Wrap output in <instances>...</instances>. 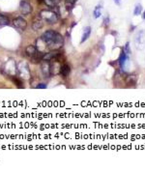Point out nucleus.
Instances as JSON below:
<instances>
[{
	"instance_id": "1",
	"label": "nucleus",
	"mask_w": 145,
	"mask_h": 172,
	"mask_svg": "<svg viewBox=\"0 0 145 172\" xmlns=\"http://www.w3.org/2000/svg\"><path fill=\"white\" fill-rule=\"evenodd\" d=\"M45 45H47V49L50 50H58L64 45V38L59 33L55 32L54 30H47L41 36Z\"/></svg>"
},
{
	"instance_id": "2",
	"label": "nucleus",
	"mask_w": 145,
	"mask_h": 172,
	"mask_svg": "<svg viewBox=\"0 0 145 172\" xmlns=\"http://www.w3.org/2000/svg\"><path fill=\"white\" fill-rule=\"evenodd\" d=\"M117 63H118L119 68H120V71L122 74H126V73L129 71L130 65H131V59H130V55L128 53H126L125 50L123 49H121V52H120V54H119Z\"/></svg>"
},
{
	"instance_id": "3",
	"label": "nucleus",
	"mask_w": 145,
	"mask_h": 172,
	"mask_svg": "<svg viewBox=\"0 0 145 172\" xmlns=\"http://www.w3.org/2000/svg\"><path fill=\"white\" fill-rule=\"evenodd\" d=\"M40 17L43 21H47L48 24H54L56 23L59 19L58 15L55 12L50 11V10H42L40 12Z\"/></svg>"
},
{
	"instance_id": "4",
	"label": "nucleus",
	"mask_w": 145,
	"mask_h": 172,
	"mask_svg": "<svg viewBox=\"0 0 145 172\" xmlns=\"http://www.w3.org/2000/svg\"><path fill=\"white\" fill-rule=\"evenodd\" d=\"M25 53L33 60V62H40L43 60V56H44V52H41L37 49L35 45H28L25 49Z\"/></svg>"
},
{
	"instance_id": "5",
	"label": "nucleus",
	"mask_w": 145,
	"mask_h": 172,
	"mask_svg": "<svg viewBox=\"0 0 145 172\" xmlns=\"http://www.w3.org/2000/svg\"><path fill=\"white\" fill-rule=\"evenodd\" d=\"M61 63L58 59H53L51 62L49 63V72L50 75H56L60 73L61 69Z\"/></svg>"
},
{
	"instance_id": "6",
	"label": "nucleus",
	"mask_w": 145,
	"mask_h": 172,
	"mask_svg": "<svg viewBox=\"0 0 145 172\" xmlns=\"http://www.w3.org/2000/svg\"><path fill=\"white\" fill-rule=\"evenodd\" d=\"M62 56V53L59 51V50H51V51L47 52V53H45L44 56H43V61H51L53 59H58Z\"/></svg>"
},
{
	"instance_id": "7",
	"label": "nucleus",
	"mask_w": 145,
	"mask_h": 172,
	"mask_svg": "<svg viewBox=\"0 0 145 172\" xmlns=\"http://www.w3.org/2000/svg\"><path fill=\"white\" fill-rule=\"evenodd\" d=\"M13 25H14L16 28L24 31V30L26 29V27H27V21H25L23 17H17V19H15L14 21H13Z\"/></svg>"
},
{
	"instance_id": "8",
	"label": "nucleus",
	"mask_w": 145,
	"mask_h": 172,
	"mask_svg": "<svg viewBox=\"0 0 145 172\" xmlns=\"http://www.w3.org/2000/svg\"><path fill=\"white\" fill-rule=\"evenodd\" d=\"M19 9H20L21 14L24 15V16H28V15L31 14V12H32V6L27 1H25V0L20 1Z\"/></svg>"
},
{
	"instance_id": "9",
	"label": "nucleus",
	"mask_w": 145,
	"mask_h": 172,
	"mask_svg": "<svg viewBox=\"0 0 145 172\" xmlns=\"http://www.w3.org/2000/svg\"><path fill=\"white\" fill-rule=\"evenodd\" d=\"M125 75V77H124V82H125V84L127 86H129V87H134V86L136 85L137 83V77L136 75Z\"/></svg>"
},
{
	"instance_id": "10",
	"label": "nucleus",
	"mask_w": 145,
	"mask_h": 172,
	"mask_svg": "<svg viewBox=\"0 0 145 172\" xmlns=\"http://www.w3.org/2000/svg\"><path fill=\"white\" fill-rule=\"evenodd\" d=\"M41 69H42L43 75H44L45 77H50L49 62H47V61H44V62H43L42 65H41Z\"/></svg>"
},
{
	"instance_id": "11",
	"label": "nucleus",
	"mask_w": 145,
	"mask_h": 172,
	"mask_svg": "<svg viewBox=\"0 0 145 172\" xmlns=\"http://www.w3.org/2000/svg\"><path fill=\"white\" fill-rule=\"evenodd\" d=\"M70 73H71L70 65H68L67 63H65V64H63L62 66H61L59 75H62L63 77H68V75H70Z\"/></svg>"
},
{
	"instance_id": "12",
	"label": "nucleus",
	"mask_w": 145,
	"mask_h": 172,
	"mask_svg": "<svg viewBox=\"0 0 145 172\" xmlns=\"http://www.w3.org/2000/svg\"><path fill=\"white\" fill-rule=\"evenodd\" d=\"M91 35V27L90 26H86L84 30H83V33H82V37H81V40H80V44H83L84 42H86L87 40L89 39Z\"/></svg>"
},
{
	"instance_id": "13",
	"label": "nucleus",
	"mask_w": 145,
	"mask_h": 172,
	"mask_svg": "<svg viewBox=\"0 0 145 172\" xmlns=\"http://www.w3.org/2000/svg\"><path fill=\"white\" fill-rule=\"evenodd\" d=\"M44 26V23H43V19H35L34 22H33L32 24V28L35 30V31H37V30L41 29L42 27Z\"/></svg>"
},
{
	"instance_id": "14",
	"label": "nucleus",
	"mask_w": 145,
	"mask_h": 172,
	"mask_svg": "<svg viewBox=\"0 0 145 172\" xmlns=\"http://www.w3.org/2000/svg\"><path fill=\"white\" fill-rule=\"evenodd\" d=\"M78 0H66L65 1V6H66V8H67L69 11H71L74 7H75V4H76V2H77Z\"/></svg>"
},
{
	"instance_id": "15",
	"label": "nucleus",
	"mask_w": 145,
	"mask_h": 172,
	"mask_svg": "<svg viewBox=\"0 0 145 172\" xmlns=\"http://www.w3.org/2000/svg\"><path fill=\"white\" fill-rule=\"evenodd\" d=\"M9 24H10L9 17L0 14V25H9Z\"/></svg>"
},
{
	"instance_id": "16",
	"label": "nucleus",
	"mask_w": 145,
	"mask_h": 172,
	"mask_svg": "<svg viewBox=\"0 0 145 172\" xmlns=\"http://www.w3.org/2000/svg\"><path fill=\"white\" fill-rule=\"evenodd\" d=\"M101 10H102V6H100V5L96 6V8L94 9L93 15H94V17H95V19H99V17H101V15H102Z\"/></svg>"
},
{
	"instance_id": "17",
	"label": "nucleus",
	"mask_w": 145,
	"mask_h": 172,
	"mask_svg": "<svg viewBox=\"0 0 145 172\" xmlns=\"http://www.w3.org/2000/svg\"><path fill=\"white\" fill-rule=\"evenodd\" d=\"M142 12V6L141 4H136V7H134V16H139Z\"/></svg>"
},
{
	"instance_id": "18",
	"label": "nucleus",
	"mask_w": 145,
	"mask_h": 172,
	"mask_svg": "<svg viewBox=\"0 0 145 172\" xmlns=\"http://www.w3.org/2000/svg\"><path fill=\"white\" fill-rule=\"evenodd\" d=\"M122 49L125 50L126 53H128L129 55L132 54V50H131V47H130V43H129V42H127L126 44H125V45H124V47H122Z\"/></svg>"
},
{
	"instance_id": "19",
	"label": "nucleus",
	"mask_w": 145,
	"mask_h": 172,
	"mask_svg": "<svg viewBox=\"0 0 145 172\" xmlns=\"http://www.w3.org/2000/svg\"><path fill=\"white\" fill-rule=\"evenodd\" d=\"M43 1H44V3L47 5V6L50 7V8H53V7L55 6L54 0H43Z\"/></svg>"
},
{
	"instance_id": "20",
	"label": "nucleus",
	"mask_w": 145,
	"mask_h": 172,
	"mask_svg": "<svg viewBox=\"0 0 145 172\" xmlns=\"http://www.w3.org/2000/svg\"><path fill=\"white\" fill-rule=\"evenodd\" d=\"M109 21H110V19H109L108 17H105V19H104V23H103V25H104L105 27H108V25H109Z\"/></svg>"
},
{
	"instance_id": "21",
	"label": "nucleus",
	"mask_w": 145,
	"mask_h": 172,
	"mask_svg": "<svg viewBox=\"0 0 145 172\" xmlns=\"http://www.w3.org/2000/svg\"><path fill=\"white\" fill-rule=\"evenodd\" d=\"M47 86V84H44V83H41V84H38L37 85V88L38 89H45Z\"/></svg>"
},
{
	"instance_id": "22",
	"label": "nucleus",
	"mask_w": 145,
	"mask_h": 172,
	"mask_svg": "<svg viewBox=\"0 0 145 172\" xmlns=\"http://www.w3.org/2000/svg\"><path fill=\"white\" fill-rule=\"evenodd\" d=\"M14 82L15 83H17V85H19V84H21V81L17 79V78H14ZM19 87H20V86H19Z\"/></svg>"
},
{
	"instance_id": "23",
	"label": "nucleus",
	"mask_w": 145,
	"mask_h": 172,
	"mask_svg": "<svg viewBox=\"0 0 145 172\" xmlns=\"http://www.w3.org/2000/svg\"><path fill=\"white\" fill-rule=\"evenodd\" d=\"M121 2H122V0H114V3H115L116 5H118V6H120L121 5Z\"/></svg>"
},
{
	"instance_id": "24",
	"label": "nucleus",
	"mask_w": 145,
	"mask_h": 172,
	"mask_svg": "<svg viewBox=\"0 0 145 172\" xmlns=\"http://www.w3.org/2000/svg\"><path fill=\"white\" fill-rule=\"evenodd\" d=\"M134 29V26H133V27L131 26V28H130V32H133Z\"/></svg>"
},
{
	"instance_id": "25",
	"label": "nucleus",
	"mask_w": 145,
	"mask_h": 172,
	"mask_svg": "<svg viewBox=\"0 0 145 172\" xmlns=\"http://www.w3.org/2000/svg\"><path fill=\"white\" fill-rule=\"evenodd\" d=\"M143 19H145V11H144V13H143Z\"/></svg>"
}]
</instances>
